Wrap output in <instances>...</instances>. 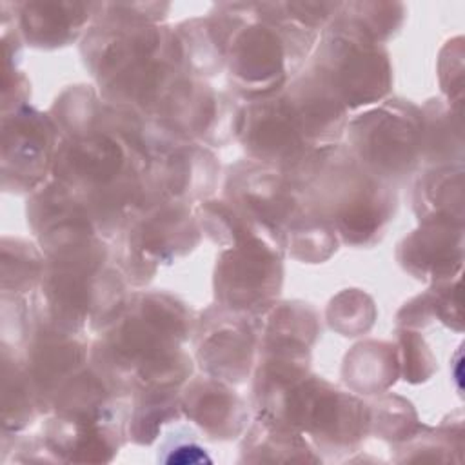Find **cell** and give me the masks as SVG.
<instances>
[{
  "mask_svg": "<svg viewBox=\"0 0 465 465\" xmlns=\"http://www.w3.org/2000/svg\"><path fill=\"white\" fill-rule=\"evenodd\" d=\"M394 347L385 341H365L347 354L343 376L354 391L380 392L394 383L398 374Z\"/></svg>",
  "mask_w": 465,
  "mask_h": 465,
  "instance_id": "13",
  "label": "cell"
},
{
  "mask_svg": "<svg viewBox=\"0 0 465 465\" xmlns=\"http://www.w3.org/2000/svg\"><path fill=\"white\" fill-rule=\"evenodd\" d=\"M311 69L347 109L380 102L392 80L387 51L347 15H338L323 31Z\"/></svg>",
  "mask_w": 465,
  "mask_h": 465,
  "instance_id": "2",
  "label": "cell"
},
{
  "mask_svg": "<svg viewBox=\"0 0 465 465\" xmlns=\"http://www.w3.org/2000/svg\"><path fill=\"white\" fill-rule=\"evenodd\" d=\"M24 44L56 49L73 42L98 4L7 2Z\"/></svg>",
  "mask_w": 465,
  "mask_h": 465,
  "instance_id": "10",
  "label": "cell"
},
{
  "mask_svg": "<svg viewBox=\"0 0 465 465\" xmlns=\"http://www.w3.org/2000/svg\"><path fill=\"white\" fill-rule=\"evenodd\" d=\"M134 392L127 432L134 443L149 445L158 438L163 423L180 416V392L163 387H142Z\"/></svg>",
  "mask_w": 465,
  "mask_h": 465,
  "instance_id": "14",
  "label": "cell"
},
{
  "mask_svg": "<svg viewBox=\"0 0 465 465\" xmlns=\"http://www.w3.org/2000/svg\"><path fill=\"white\" fill-rule=\"evenodd\" d=\"M158 460L165 463H211V456L207 450L198 445L194 440H176L174 443L165 445L162 456Z\"/></svg>",
  "mask_w": 465,
  "mask_h": 465,
  "instance_id": "17",
  "label": "cell"
},
{
  "mask_svg": "<svg viewBox=\"0 0 465 465\" xmlns=\"http://www.w3.org/2000/svg\"><path fill=\"white\" fill-rule=\"evenodd\" d=\"M2 347V430L22 432L44 412L20 349Z\"/></svg>",
  "mask_w": 465,
  "mask_h": 465,
  "instance_id": "11",
  "label": "cell"
},
{
  "mask_svg": "<svg viewBox=\"0 0 465 465\" xmlns=\"http://www.w3.org/2000/svg\"><path fill=\"white\" fill-rule=\"evenodd\" d=\"M20 352L44 412H47L60 387L82 369L87 345L80 334L65 332L36 320Z\"/></svg>",
  "mask_w": 465,
  "mask_h": 465,
  "instance_id": "8",
  "label": "cell"
},
{
  "mask_svg": "<svg viewBox=\"0 0 465 465\" xmlns=\"http://www.w3.org/2000/svg\"><path fill=\"white\" fill-rule=\"evenodd\" d=\"M423 114L405 100H387L347 124L349 151L376 178L392 183L412 173L423 151Z\"/></svg>",
  "mask_w": 465,
  "mask_h": 465,
  "instance_id": "3",
  "label": "cell"
},
{
  "mask_svg": "<svg viewBox=\"0 0 465 465\" xmlns=\"http://www.w3.org/2000/svg\"><path fill=\"white\" fill-rule=\"evenodd\" d=\"M236 134L252 160L272 165L283 173L294 171L314 153L280 91L258 100H249V104L240 109Z\"/></svg>",
  "mask_w": 465,
  "mask_h": 465,
  "instance_id": "6",
  "label": "cell"
},
{
  "mask_svg": "<svg viewBox=\"0 0 465 465\" xmlns=\"http://www.w3.org/2000/svg\"><path fill=\"white\" fill-rule=\"evenodd\" d=\"M180 407L213 440H232L247 427L243 400L213 376L189 381L180 394Z\"/></svg>",
  "mask_w": 465,
  "mask_h": 465,
  "instance_id": "9",
  "label": "cell"
},
{
  "mask_svg": "<svg viewBox=\"0 0 465 465\" xmlns=\"http://www.w3.org/2000/svg\"><path fill=\"white\" fill-rule=\"evenodd\" d=\"M282 256L262 243L238 245L222 252L214 271L220 305L242 314H258L271 307L282 287Z\"/></svg>",
  "mask_w": 465,
  "mask_h": 465,
  "instance_id": "5",
  "label": "cell"
},
{
  "mask_svg": "<svg viewBox=\"0 0 465 465\" xmlns=\"http://www.w3.org/2000/svg\"><path fill=\"white\" fill-rule=\"evenodd\" d=\"M256 327L242 312L214 307L205 312L196 331V356L213 378L243 383L252 369Z\"/></svg>",
  "mask_w": 465,
  "mask_h": 465,
  "instance_id": "7",
  "label": "cell"
},
{
  "mask_svg": "<svg viewBox=\"0 0 465 465\" xmlns=\"http://www.w3.org/2000/svg\"><path fill=\"white\" fill-rule=\"evenodd\" d=\"M287 174L303 203L327 220L345 243H374L394 214V187L363 169L340 145L311 153Z\"/></svg>",
  "mask_w": 465,
  "mask_h": 465,
  "instance_id": "1",
  "label": "cell"
},
{
  "mask_svg": "<svg viewBox=\"0 0 465 465\" xmlns=\"http://www.w3.org/2000/svg\"><path fill=\"white\" fill-rule=\"evenodd\" d=\"M62 134L51 118L31 105L2 113V189L31 194L53 173Z\"/></svg>",
  "mask_w": 465,
  "mask_h": 465,
  "instance_id": "4",
  "label": "cell"
},
{
  "mask_svg": "<svg viewBox=\"0 0 465 465\" xmlns=\"http://www.w3.org/2000/svg\"><path fill=\"white\" fill-rule=\"evenodd\" d=\"M243 461H322L314 454L311 441L298 430L271 420L267 416L256 418L245 432L242 443Z\"/></svg>",
  "mask_w": 465,
  "mask_h": 465,
  "instance_id": "12",
  "label": "cell"
},
{
  "mask_svg": "<svg viewBox=\"0 0 465 465\" xmlns=\"http://www.w3.org/2000/svg\"><path fill=\"white\" fill-rule=\"evenodd\" d=\"M2 292L27 296L35 292L45 271V256L40 249L15 236L2 238Z\"/></svg>",
  "mask_w": 465,
  "mask_h": 465,
  "instance_id": "15",
  "label": "cell"
},
{
  "mask_svg": "<svg viewBox=\"0 0 465 465\" xmlns=\"http://www.w3.org/2000/svg\"><path fill=\"white\" fill-rule=\"evenodd\" d=\"M285 240L291 256L309 263H318L336 251L338 234L327 220L303 203L300 214L287 227Z\"/></svg>",
  "mask_w": 465,
  "mask_h": 465,
  "instance_id": "16",
  "label": "cell"
}]
</instances>
